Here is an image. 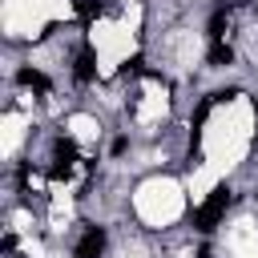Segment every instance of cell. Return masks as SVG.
Here are the masks:
<instances>
[{"instance_id":"6da1fadb","label":"cell","mask_w":258,"mask_h":258,"mask_svg":"<svg viewBox=\"0 0 258 258\" xmlns=\"http://www.w3.org/2000/svg\"><path fill=\"white\" fill-rule=\"evenodd\" d=\"M226 206H230V189H226V185H218V189L206 198V206H198V214H194V226L210 234V230L218 226V218L226 214Z\"/></svg>"},{"instance_id":"7a4b0ae2","label":"cell","mask_w":258,"mask_h":258,"mask_svg":"<svg viewBox=\"0 0 258 258\" xmlns=\"http://www.w3.org/2000/svg\"><path fill=\"white\" fill-rule=\"evenodd\" d=\"M52 153H56V165H52V177H69V173H73V161H77V145H73L69 137H60V141L52 145Z\"/></svg>"},{"instance_id":"3957f363","label":"cell","mask_w":258,"mask_h":258,"mask_svg":"<svg viewBox=\"0 0 258 258\" xmlns=\"http://www.w3.org/2000/svg\"><path fill=\"white\" fill-rule=\"evenodd\" d=\"M101 250H105V230L89 226V230H85V238L77 242V258H101Z\"/></svg>"},{"instance_id":"277c9868","label":"cell","mask_w":258,"mask_h":258,"mask_svg":"<svg viewBox=\"0 0 258 258\" xmlns=\"http://www.w3.org/2000/svg\"><path fill=\"white\" fill-rule=\"evenodd\" d=\"M16 81H20L24 89H36V93H48V77H44V73H36V69H20V73H16Z\"/></svg>"},{"instance_id":"5b68a950","label":"cell","mask_w":258,"mask_h":258,"mask_svg":"<svg viewBox=\"0 0 258 258\" xmlns=\"http://www.w3.org/2000/svg\"><path fill=\"white\" fill-rule=\"evenodd\" d=\"M234 60V48L226 44V40H214V48H210V64H230Z\"/></svg>"},{"instance_id":"8992f818","label":"cell","mask_w":258,"mask_h":258,"mask_svg":"<svg viewBox=\"0 0 258 258\" xmlns=\"http://www.w3.org/2000/svg\"><path fill=\"white\" fill-rule=\"evenodd\" d=\"M89 77H93V52L85 48V52L77 56V81H89Z\"/></svg>"},{"instance_id":"52a82bcc","label":"cell","mask_w":258,"mask_h":258,"mask_svg":"<svg viewBox=\"0 0 258 258\" xmlns=\"http://www.w3.org/2000/svg\"><path fill=\"white\" fill-rule=\"evenodd\" d=\"M222 28H226V12H214V20H210V36L222 40Z\"/></svg>"},{"instance_id":"ba28073f","label":"cell","mask_w":258,"mask_h":258,"mask_svg":"<svg viewBox=\"0 0 258 258\" xmlns=\"http://www.w3.org/2000/svg\"><path fill=\"white\" fill-rule=\"evenodd\" d=\"M198 258H214V254H210V250H202V254H198Z\"/></svg>"}]
</instances>
